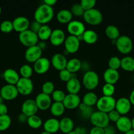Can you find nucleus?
I'll return each mask as SVG.
<instances>
[{
    "mask_svg": "<svg viewBox=\"0 0 134 134\" xmlns=\"http://www.w3.org/2000/svg\"><path fill=\"white\" fill-rule=\"evenodd\" d=\"M54 16V10L52 7L43 3L39 5L34 13V19L35 21L44 25L52 20Z\"/></svg>",
    "mask_w": 134,
    "mask_h": 134,
    "instance_id": "1",
    "label": "nucleus"
},
{
    "mask_svg": "<svg viewBox=\"0 0 134 134\" xmlns=\"http://www.w3.org/2000/svg\"><path fill=\"white\" fill-rule=\"evenodd\" d=\"M18 39L24 46L28 47V48L37 45L39 42L38 34L33 32L29 29L26 31L19 33Z\"/></svg>",
    "mask_w": 134,
    "mask_h": 134,
    "instance_id": "2",
    "label": "nucleus"
},
{
    "mask_svg": "<svg viewBox=\"0 0 134 134\" xmlns=\"http://www.w3.org/2000/svg\"><path fill=\"white\" fill-rule=\"evenodd\" d=\"M116 100L112 96H103L101 97L97 100L96 106L98 111H102L105 113H109L110 111L115 109Z\"/></svg>",
    "mask_w": 134,
    "mask_h": 134,
    "instance_id": "3",
    "label": "nucleus"
},
{
    "mask_svg": "<svg viewBox=\"0 0 134 134\" xmlns=\"http://www.w3.org/2000/svg\"><path fill=\"white\" fill-rule=\"evenodd\" d=\"M84 20L88 24L92 26H97L102 22L103 16L102 13L97 9H92L85 10L83 15Z\"/></svg>",
    "mask_w": 134,
    "mask_h": 134,
    "instance_id": "4",
    "label": "nucleus"
},
{
    "mask_svg": "<svg viewBox=\"0 0 134 134\" xmlns=\"http://www.w3.org/2000/svg\"><path fill=\"white\" fill-rule=\"evenodd\" d=\"M83 85L87 90L91 91L97 87L99 82V75L93 71H87L83 76Z\"/></svg>",
    "mask_w": 134,
    "mask_h": 134,
    "instance_id": "5",
    "label": "nucleus"
},
{
    "mask_svg": "<svg viewBox=\"0 0 134 134\" xmlns=\"http://www.w3.org/2000/svg\"><path fill=\"white\" fill-rule=\"evenodd\" d=\"M115 44L118 51L123 54L130 53L133 48V41L127 35H120L116 40Z\"/></svg>",
    "mask_w": 134,
    "mask_h": 134,
    "instance_id": "6",
    "label": "nucleus"
},
{
    "mask_svg": "<svg viewBox=\"0 0 134 134\" xmlns=\"http://www.w3.org/2000/svg\"><path fill=\"white\" fill-rule=\"evenodd\" d=\"M89 119L93 126L101 128H105V127L109 125V122H110L107 113L100 111L93 112Z\"/></svg>",
    "mask_w": 134,
    "mask_h": 134,
    "instance_id": "7",
    "label": "nucleus"
},
{
    "mask_svg": "<svg viewBox=\"0 0 134 134\" xmlns=\"http://www.w3.org/2000/svg\"><path fill=\"white\" fill-rule=\"evenodd\" d=\"M18 93L22 96H28L34 90V84L30 79L20 77L16 85Z\"/></svg>",
    "mask_w": 134,
    "mask_h": 134,
    "instance_id": "8",
    "label": "nucleus"
},
{
    "mask_svg": "<svg viewBox=\"0 0 134 134\" xmlns=\"http://www.w3.org/2000/svg\"><path fill=\"white\" fill-rule=\"evenodd\" d=\"M19 94L15 85H5L0 89V96L5 100L10 101L14 99Z\"/></svg>",
    "mask_w": 134,
    "mask_h": 134,
    "instance_id": "9",
    "label": "nucleus"
},
{
    "mask_svg": "<svg viewBox=\"0 0 134 134\" xmlns=\"http://www.w3.org/2000/svg\"><path fill=\"white\" fill-rule=\"evenodd\" d=\"M64 44L65 51L68 54H74L78 51L80 46V41L77 37L70 35L66 37Z\"/></svg>",
    "mask_w": 134,
    "mask_h": 134,
    "instance_id": "10",
    "label": "nucleus"
},
{
    "mask_svg": "<svg viewBox=\"0 0 134 134\" xmlns=\"http://www.w3.org/2000/svg\"><path fill=\"white\" fill-rule=\"evenodd\" d=\"M42 50L38 45L28 47L25 51L24 58L26 61L30 63H35L42 58Z\"/></svg>",
    "mask_w": 134,
    "mask_h": 134,
    "instance_id": "11",
    "label": "nucleus"
},
{
    "mask_svg": "<svg viewBox=\"0 0 134 134\" xmlns=\"http://www.w3.org/2000/svg\"><path fill=\"white\" fill-rule=\"evenodd\" d=\"M67 30L71 35L80 36L83 35L85 30V25L83 22L78 20H72L67 26Z\"/></svg>",
    "mask_w": 134,
    "mask_h": 134,
    "instance_id": "12",
    "label": "nucleus"
},
{
    "mask_svg": "<svg viewBox=\"0 0 134 134\" xmlns=\"http://www.w3.org/2000/svg\"><path fill=\"white\" fill-rule=\"evenodd\" d=\"M22 113L28 117L36 115L38 111V106L35 99H28L23 102L22 105Z\"/></svg>",
    "mask_w": 134,
    "mask_h": 134,
    "instance_id": "13",
    "label": "nucleus"
},
{
    "mask_svg": "<svg viewBox=\"0 0 134 134\" xmlns=\"http://www.w3.org/2000/svg\"><path fill=\"white\" fill-rule=\"evenodd\" d=\"M35 101L38 109L42 111H45L49 109L52 104L51 96L43 92L39 93L36 96Z\"/></svg>",
    "mask_w": 134,
    "mask_h": 134,
    "instance_id": "14",
    "label": "nucleus"
},
{
    "mask_svg": "<svg viewBox=\"0 0 134 134\" xmlns=\"http://www.w3.org/2000/svg\"><path fill=\"white\" fill-rule=\"evenodd\" d=\"M50 65H51V62L49 61V60L47 58L42 57L34 63L33 69L38 74H44L48 71L50 68Z\"/></svg>",
    "mask_w": 134,
    "mask_h": 134,
    "instance_id": "15",
    "label": "nucleus"
},
{
    "mask_svg": "<svg viewBox=\"0 0 134 134\" xmlns=\"http://www.w3.org/2000/svg\"><path fill=\"white\" fill-rule=\"evenodd\" d=\"M67 62H68V60L63 54L56 53L53 56L51 64H52L53 67L55 69L60 71L66 69Z\"/></svg>",
    "mask_w": 134,
    "mask_h": 134,
    "instance_id": "16",
    "label": "nucleus"
},
{
    "mask_svg": "<svg viewBox=\"0 0 134 134\" xmlns=\"http://www.w3.org/2000/svg\"><path fill=\"white\" fill-rule=\"evenodd\" d=\"M14 30L18 33H21L24 31L28 30L30 27V21L26 17L23 16H19L14 18L13 21Z\"/></svg>",
    "mask_w": 134,
    "mask_h": 134,
    "instance_id": "17",
    "label": "nucleus"
},
{
    "mask_svg": "<svg viewBox=\"0 0 134 134\" xmlns=\"http://www.w3.org/2000/svg\"><path fill=\"white\" fill-rule=\"evenodd\" d=\"M80 103H81V99L80 96L78 94H66L63 102L65 108L68 109H74L77 108Z\"/></svg>",
    "mask_w": 134,
    "mask_h": 134,
    "instance_id": "18",
    "label": "nucleus"
},
{
    "mask_svg": "<svg viewBox=\"0 0 134 134\" xmlns=\"http://www.w3.org/2000/svg\"><path fill=\"white\" fill-rule=\"evenodd\" d=\"M65 39V33L64 32L63 30L59 28L55 29L54 30H53L49 38L51 44L53 46H56V47L61 45L63 43H64Z\"/></svg>",
    "mask_w": 134,
    "mask_h": 134,
    "instance_id": "19",
    "label": "nucleus"
},
{
    "mask_svg": "<svg viewBox=\"0 0 134 134\" xmlns=\"http://www.w3.org/2000/svg\"><path fill=\"white\" fill-rule=\"evenodd\" d=\"M131 103L129 98L122 97L116 102L115 109L120 115H126L131 109Z\"/></svg>",
    "mask_w": 134,
    "mask_h": 134,
    "instance_id": "20",
    "label": "nucleus"
},
{
    "mask_svg": "<svg viewBox=\"0 0 134 134\" xmlns=\"http://www.w3.org/2000/svg\"><path fill=\"white\" fill-rule=\"evenodd\" d=\"M117 129L121 132L126 133L127 131L132 129L131 119L126 116H121L116 122Z\"/></svg>",
    "mask_w": 134,
    "mask_h": 134,
    "instance_id": "21",
    "label": "nucleus"
},
{
    "mask_svg": "<svg viewBox=\"0 0 134 134\" xmlns=\"http://www.w3.org/2000/svg\"><path fill=\"white\" fill-rule=\"evenodd\" d=\"M3 78L9 85H15L20 79L19 74L14 69L9 68L7 69L3 73Z\"/></svg>",
    "mask_w": 134,
    "mask_h": 134,
    "instance_id": "22",
    "label": "nucleus"
},
{
    "mask_svg": "<svg viewBox=\"0 0 134 134\" xmlns=\"http://www.w3.org/2000/svg\"><path fill=\"white\" fill-rule=\"evenodd\" d=\"M43 129L45 132L51 133H55L60 130L59 121L55 118L49 119L43 123Z\"/></svg>",
    "mask_w": 134,
    "mask_h": 134,
    "instance_id": "23",
    "label": "nucleus"
},
{
    "mask_svg": "<svg viewBox=\"0 0 134 134\" xmlns=\"http://www.w3.org/2000/svg\"><path fill=\"white\" fill-rule=\"evenodd\" d=\"M119 77L120 74L118 70H114V69H110V68H108L104 72V80H105V82L107 84L114 85L118 81Z\"/></svg>",
    "mask_w": 134,
    "mask_h": 134,
    "instance_id": "24",
    "label": "nucleus"
},
{
    "mask_svg": "<svg viewBox=\"0 0 134 134\" xmlns=\"http://www.w3.org/2000/svg\"><path fill=\"white\" fill-rule=\"evenodd\" d=\"M66 87L68 94H78L81 90V83L77 78H72L66 82Z\"/></svg>",
    "mask_w": 134,
    "mask_h": 134,
    "instance_id": "25",
    "label": "nucleus"
},
{
    "mask_svg": "<svg viewBox=\"0 0 134 134\" xmlns=\"http://www.w3.org/2000/svg\"><path fill=\"white\" fill-rule=\"evenodd\" d=\"M60 124V130L63 133L66 134L74 130V124L70 118L64 117L59 121Z\"/></svg>",
    "mask_w": 134,
    "mask_h": 134,
    "instance_id": "26",
    "label": "nucleus"
},
{
    "mask_svg": "<svg viewBox=\"0 0 134 134\" xmlns=\"http://www.w3.org/2000/svg\"><path fill=\"white\" fill-rule=\"evenodd\" d=\"M72 15L70 10L68 9H61L56 14V19L61 24H69L72 20Z\"/></svg>",
    "mask_w": 134,
    "mask_h": 134,
    "instance_id": "27",
    "label": "nucleus"
},
{
    "mask_svg": "<svg viewBox=\"0 0 134 134\" xmlns=\"http://www.w3.org/2000/svg\"><path fill=\"white\" fill-rule=\"evenodd\" d=\"M98 37L97 34L93 30H87L83 34V41L87 44H94L97 41Z\"/></svg>",
    "mask_w": 134,
    "mask_h": 134,
    "instance_id": "28",
    "label": "nucleus"
},
{
    "mask_svg": "<svg viewBox=\"0 0 134 134\" xmlns=\"http://www.w3.org/2000/svg\"><path fill=\"white\" fill-rule=\"evenodd\" d=\"M50 112L54 116H60L65 111V107L63 102H54L50 107Z\"/></svg>",
    "mask_w": 134,
    "mask_h": 134,
    "instance_id": "29",
    "label": "nucleus"
},
{
    "mask_svg": "<svg viewBox=\"0 0 134 134\" xmlns=\"http://www.w3.org/2000/svg\"><path fill=\"white\" fill-rule=\"evenodd\" d=\"M81 64L82 63L81 62V61L79 59L72 58L70 60H68L66 69L69 71L70 73H76L80 69H81Z\"/></svg>",
    "mask_w": 134,
    "mask_h": 134,
    "instance_id": "30",
    "label": "nucleus"
},
{
    "mask_svg": "<svg viewBox=\"0 0 134 134\" xmlns=\"http://www.w3.org/2000/svg\"><path fill=\"white\" fill-rule=\"evenodd\" d=\"M105 34L109 39L116 41L120 36V30L114 25H109L105 29Z\"/></svg>",
    "mask_w": 134,
    "mask_h": 134,
    "instance_id": "31",
    "label": "nucleus"
},
{
    "mask_svg": "<svg viewBox=\"0 0 134 134\" xmlns=\"http://www.w3.org/2000/svg\"><path fill=\"white\" fill-rule=\"evenodd\" d=\"M123 70L132 71L134 70V58L131 56H125L121 59V66Z\"/></svg>",
    "mask_w": 134,
    "mask_h": 134,
    "instance_id": "32",
    "label": "nucleus"
},
{
    "mask_svg": "<svg viewBox=\"0 0 134 134\" xmlns=\"http://www.w3.org/2000/svg\"><path fill=\"white\" fill-rule=\"evenodd\" d=\"M98 99L95 93L91 91L88 92L83 97V103L88 107H92L94 105H96Z\"/></svg>",
    "mask_w": 134,
    "mask_h": 134,
    "instance_id": "33",
    "label": "nucleus"
},
{
    "mask_svg": "<svg viewBox=\"0 0 134 134\" xmlns=\"http://www.w3.org/2000/svg\"><path fill=\"white\" fill-rule=\"evenodd\" d=\"M52 31L53 30H51L50 26H49L48 25H42L40 30H39L38 33V38L41 41H45L47 40V39H49Z\"/></svg>",
    "mask_w": 134,
    "mask_h": 134,
    "instance_id": "34",
    "label": "nucleus"
},
{
    "mask_svg": "<svg viewBox=\"0 0 134 134\" xmlns=\"http://www.w3.org/2000/svg\"><path fill=\"white\" fill-rule=\"evenodd\" d=\"M27 124L33 129H38L42 125V120L39 116L35 115L28 117Z\"/></svg>",
    "mask_w": 134,
    "mask_h": 134,
    "instance_id": "35",
    "label": "nucleus"
},
{
    "mask_svg": "<svg viewBox=\"0 0 134 134\" xmlns=\"http://www.w3.org/2000/svg\"><path fill=\"white\" fill-rule=\"evenodd\" d=\"M11 124V119L8 115H0V131H5Z\"/></svg>",
    "mask_w": 134,
    "mask_h": 134,
    "instance_id": "36",
    "label": "nucleus"
},
{
    "mask_svg": "<svg viewBox=\"0 0 134 134\" xmlns=\"http://www.w3.org/2000/svg\"><path fill=\"white\" fill-rule=\"evenodd\" d=\"M33 68L28 64H24L20 68V74L23 78L30 79L33 74Z\"/></svg>",
    "mask_w": 134,
    "mask_h": 134,
    "instance_id": "37",
    "label": "nucleus"
},
{
    "mask_svg": "<svg viewBox=\"0 0 134 134\" xmlns=\"http://www.w3.org/2000/svg\"><path fill=\"white\" fill-rule=\"evenodd\" d=\"M42 92L47 95H51L55 91V85L51 81H46L42 85Z\"/></svg>",
    "mask_w": 134,
    "mask_h": 134,
    "instance_id": "38",
    "label": "nucleus"
},
{
    "mask_svg": "<svg viewBox=\"0 0 134 134\" xmlns=\"http://www.w3.org/2000/svg\"><path fill=\"white\" fill-rule=\"evenodd\" d=\"M0 30L3 33L8 34L10 33L14 30L13 24V21L4 20L0 24Z\"/></svg>",
    "mask_w": 134,
    "mask_h": 134,
    "instance_id": "39",
    "label": "nucleus"
},
{
    "mask_svg": "<svg viewBox=\"0 0 134 134\" xmlns=\"http://www.w3.org/2000/svg\"><path fill=\"white\" fill-rule=\"evenodd\" d=\"M108 65L110 69L118 70L121 66V59H120L118 56H112L109 59Z\"/></svg>",
    "mask_w": 134,
    "mask_h": 134,
    "instance_id": "40",
    "label": "nucleus"
},
{
    "mask_svg": "<svg viewBox=\"0 0 134 134\" xmlns=\"http://www.w3.org/2000/svg\"><path fill=\"white\" fill-rule=\"evenodd\" d=\"M102 91L105 96L112 97L115 92V86L114 85L106 83L102 86Z\"/></svg>",
    "mask_w": 134,
    "mask_h": 134,
    "instance_id": "41",
    "label": "nucleus"
},
{
    "mask_svg": "<svg viewBox=\"0 0 134 134\" xmlns=\"http://www.w3.org/2000/svg\"><path fill=\"white\" fill-rule=\"evenodd\" d=\"M70 10L72 13V15L76 16L78 17L83 16V15L84 14V12H85V10L83 9V8L81 7V5L80 3L74 4Z\"/></svg>",
    "mask_w": 134,
    "mask_h": 134,
    "instance_id": "42",
    "label": "nucleus"
},
{
    "mask_svg": "<svg viewBox=\"0 0 134 134\" xmlns=\"http://www.w3.org/2000/svg\"><path fill=\"white\" fill-rule=\"evenodd\" d=\"M66 94L60 90H55V91L51 94L52 99L55 101V102H63L65 98Z\"/></svg>",
    "mask_w": 134,
    "mask_h": 134,
    "instance_id": "43",
    "label": "nucleus"
},
{
    "mask_svg": "<svg viewBox=\"0 0 134 134\" xmlns=\"http://www.w3.org/2000/svg\"><path fill=\"white\" fill-rule=\"evenodd\" d=\"M95 0H81L80 4L84 10H88L90 9H94L96 5Z\"/></svg>",
    "mask_w": 134,
    "mask_h": 134,
    "instance_id": "44",
    "label": "nucleus"
},
{
    "mask_svg": "<svg viewBox=\"0 0 134 134\" xmlns=\"http://www.w3.org/2000/svg\"><path fill=\"white\" fill-rule=\"evenodd\" d=\"M59 78L61 81L67 82L72 78V73L66 69H64L59 71Z\"/></svg>",
    "mask_w": 134,
    "mask_h": 134,
    "instance_id": "45",
    "label": "nucleus"
},
{
    "mask_svg": "<svg viewBox=\"0 0 134 134\" xmlns=\"http://www.w3.org/2000/svg\"><path fill=\"white\" fill-rule=\"evenodd\" d=\"M108 117L110 121L113 122H116L117 120L120 119L121 116V115L116 111V109L112 110V111H110L109 113H107Z\"/></svg>",
    "mask_w": 134,
    "mask_h": 134,
    "instance_id": "46",
    "label": "nucleus"
},
{
    "mask_svg": "<svg viewBox=\"0 0 134 134\" xmlns=\"http://www.w3.org/2000/svg\"><path fill=\"white\" fill-rule=\"evenodd\" d=\"M42 26V24H41L40 23H39V22H37V21L34 20V21H33L31 24H30V30H31V31H32L33 32H34V33H35V34H38V31H39V30H40Z\"/></svg>",
    "mask_w": 134,
    "mask_h": 134,
    "instance_id": "47",
    "label": "nucleus"
},
{
    "mask_svg": "<svg viewBox=\"0 0 134 134\" xmlns=\"http://www.w3.org/2000/svg\"><path fill=\"white\" fill-rule=\"evenodd\" d=\"M81 115L84 118H89L90 119L91 116L93 114V111H92V107H87L84 111H81Z\"/></svg>",
    "mask_w": 134,
    "mask_h": 134,
    "instance_id": "48",
    "label": "nucleus"
},
{
    "mask_svg": "<svg viewBox=\"0 0 134 134\" xmlns=\"http://www.w3.org/2000/svg\"><path fill=\"white\" fill-rule=\"evenodd\" d=\"M104 130V134H115L116 130L114 126L111 125H108L107 126L103 128Z\"/></svg>",
    "mask_w": 134,
    "mask_h": 134,
    "instance_id": "49",
    "label": "nucleus"
},
{
    "mask_svg": "<svg viewBox=\"0 0 134 134\" xmlns=\"http://www.w3.org/2000/svg\"><path fill=\"white\" fill-rule=\"evenodd\" d=\"M89 134H104L103 128L93 126L89 131Z\"/></svg>",
    "mask_w": 134,
    "mask_h": 134,
    "instance_id": "50",
    "label": "nucleus"
},
{
    "mask_svg": "<svg viewBox=\"0 0 134 134\" xmlns=\"http://www.w3.org/2000/svg\"><path fill=\"white\" fill-rule=\"evenodd\" d=\"M8 107H7L5 103H1L0 104V115H7Z\"/></svg>",
    "mask_w": 134,
    "mask_h": 134,
    "instance_id": "51",
    "label": "nucleus"
},
{
    "mask_svg": "<svg viewBox=\"0 0 134 134\" xmlns=\"http://www.w3.org/2000/svg\"><path fill=\"white\" fill-rule=\"evenodd\" d=\"M27 120H28V116H26L24 114H23L22 113L21 114L18 115V120L21 123H24V122H27Z\"/></svg>",
    "mask_w": 134,
    "mask_h": 134,
    "instance_id": "52",
    "label": "nucleus"
},
{
    "mask_svg": "<svg viewBox=\"0 0 134 134\" xmlns=\"http://www.w3.org/2000/svg\"><path fill=\"white\" fill-rule=\"evenodd\" d=\"M44 3L46 4V5H49V6L50 7H52L54 6V5H55V4L56 3V0H44Z\"/></svg>",
    "mask_w": 134,
    "mask_h": 134,
    "instance_id": "53",
    "label": "nucleus"
},
{
    "mask_svg": "<svg viewBox=\"0 0 134 134\" xmlns=\"http://www.w3.org/2000/svg\"><path fill=\"white\" fill-rule=\"evenodd\" d=\"M37 45H38L42 51H43V49H45V48H46V47H47V44L45 43V42L43 41H42L40 43H38Z\"/></svg>",
    "mask_w": 134,
    "mask_h": 134,
    "instance_id": "54",
    "label": "nucleus"
},
{
    "mask_svg": "<svg viewBox=\"0 0 134 134\" xmlns=\"http://www.w3.org/2000/svg\"><path fill=\"white\" fill-rule=\"evenodd\" d=\"M129 99L130 100V102H131V105H134V89L131 92L130 95V98Z\"/></svg>",
    "mask_w": 134,
    "mask_h": 134,
    "instance_id": "55",
    "label": "nucleus"
},
{
    "mask_svg": "<svg viewBox=\"0 0 134 134\" xmlns=\"http://www.w3.org/2000/svg\"><path fill=\"white\" fill-rule=\"evenodd\" d=\"M75 130L77 131L80 134H85L86 133V130L84 128H78Z\"/></svg>",
    "mask_w": 134,
    "mask_h": 134,
    "instance_id": "56",
    "label": "nucleus"
},
{
    "mask_svg": "<svg viewBox=\"0 0 134 134\" xmlns=\"http://www.w3.org/2000/svg\"><path fill=\"white\" fill-rule=\"evenodd\" d=\"M124 134H134V130L133 129H131L130 130L127 131L126 133H124Z\"/></svg>",
    "mask_w": 134,
    "mask_h": 134,
    "instance_id": "57",
    "label": "nucleus"
},
{
    "mask_svg": "<svg viewBox=\"0 0 134 134\" xmlns=\"http://www.w3.org/2000/svg\"><path fill=\"white\" fill-rule=\"evenodd\" d=\"M66 134H80V133H79L77 131L73 130V131H72V132H69V133H66Z\"/></svg>",
    "mask_w": 134,
    "mask_h": 134,
    "instance_id": "58",
    "label": "nucleus"
},
{
    "mask_svg": "<svg viewBox=\"0 0 134 134\" xmlns=\"http://www.w3.org/2000/svg\"><path fill=\"white\" fill-rule=\"evenodd\" d=\"M131 126H132V129L134 130V117L131 119Z\"/></svg>",
    "mask_w": 134,
    "mask_h": 134,
    "instance_id": "59",
    "label": "nucleus"
},
{
    "mask_svg": "<svg viewBox=\"0 0 134 134\" xmlns=\"http://www.w3.org/2000/svg\"><path fill=\"white\" fill-rule=\"evenodd\" d=\"M3 99L2 98V97L1 96H0V104H1V103H3Z\"/></svg>",
    "mask_w": 134,
    "mask_h": 134,
    "instance_id": "60",
    "label": "nucleus"
},
{
    "mask_svg": "<svg viewBox=\"0 0 134 134\" xmlns=\"http://www.w3.org/2000/svg\"><path fill=\"white\" fill-rule=\"evenodd\" d=\"M40 134H52L51 133H49V132H45V131H43V132H42V133H41Z\"/></svg>",
    "mask_w": 134,
    "mask_h": 134,
    "instance_id": "61",
    "label": "nucleus"
},
{
    "mask_svg": "<svg viewBox=\"0 0 134 134\" xmlns=\"http://www.w3.org/2000/svg\"><path fill=\"white\" fill-rule=\"evenodd\" d=\"M1 6H0V14H1Z\"/></svg>",
    "mask_w": 134,
    "mask_h": 134,
    "instance_id": "62",
    "label": "nucleus"
},
{
    "mask_svg": "<svg viewBox=\"0 0 134 134\" xmlns=\"http://www.w3.org/2000/svg\"><path fill=\"white\" fill-rule=\"evenodd\" d=\"M115 134H118V133H115Z\"/></svg>",
    "mask_w": 134,
    "mask_h": 134,
    "instance_id": "63",
    "label": "nucleus"
}]
</instances>
